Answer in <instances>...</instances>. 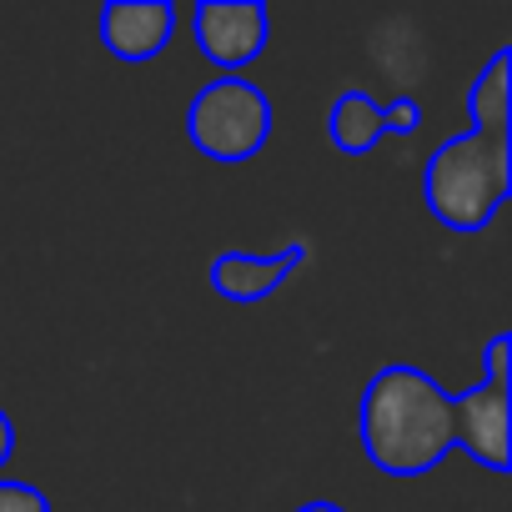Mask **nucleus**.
Listing matches in <instances>:
<instances>
[{"label":"nucleus","mask_w":512,"mask_h":512,"mask_svg":"<svg viewBox=\"0 0 512 512\" xmlns=\"http://www.w3.org/2000/svg\"><path fill=\"white\" fill-rule=\"evenodd\" d=\"M467 111H472V131L507 141V116H512V51H507V46H502V51L482 66V76L472 81Z\"/></svg>","instance_id":"obj_9"},{"label":"nucleus","mask_w":512,"mask_h":512,"mask_svg":"<svg viewBox=\"0 0 512 512\" xmlns=\"http://www.w3.org/2000/svg\"><path fill=\"white\" fill-rule=\"evenodd\" d=\"M307 262V246L292 241L282 251H267V256H256V251H221L216 262H211V292L221 302H236V307H251V302H267L287 287V277Z\"/></svg>","instance_id":"obj_8"},{"label":"nucleus","mask_w":512,"mask_h":512,"mask_svg":"<svg viewBox=\"0 0 512 512\" xmlns=\"http://www.w3.org/2000/svg\"><path fill=\"white\" fill-rule=\"evenodd\" d=\"M292 512H347V507H337V502H327V497H312V502H302V507H292Z\"/></svg>","instance_id":"obj_12"},{"label":"nucleus","mask_w":512,"mask_h":512,"mask_svg":"<svg viewBox=\"0 0 512 512\" xmlns=\"http://www.w3.org/2000/svg\"><path fill=\"white\" fill-rule=\"evenodd\" d=\"M362 452L387 477H422L452 452V392L422 367H382L362 392Z\"/></svg>","instance_id":"obj_1"},{"label":"nucleus","mask_w":512,"mask_h":512,"mask_svg":"<svg viewBox=\"0 0 512 512\" xmlns=\"http://www.w3.org/2000/svg\"><path fill=\"white\" fill-rule=\"evenodd\" d=\"M101 46L126 61V66H141V61H156L171 36H176V6L171 0H111L101 6Z\"/></svg>","instance_id":"obj_7"},{"label":"nucleus","mask_w":512,"mask_h":512,"mask_svg":"<svg viewBox=\"0 0 512 512\" xmlns=\"http://www.w3.org/2000/svg\"><path fill=\"white\" fill-rule=\"evenodd\" d=\"M422 126V106L412 96H397V101H372L362 91H342L327 111V136L342 156H367L382 136H412Z\"/></svg>","instance_id":"obj_6"},{"label":"nucleus","mask_w":512,"mask_h":512,"mask_svg":"<svg viewBox=\"0 0 512 512\" xmlns=\"http://www.w3.org/2000/svg\"><path fill=\"white\" fill-rule=\"evenodd\" d=\"M507 357H512V337L497 332L482 352L487 362V377L477 387H467L462 397H452V447L467 452L477 467L487 472H507L512 462V432H507V402H512V387H507Z\"/></svg>","instance_id":"obj_4"},{"label":"nucleus","mask_w":512,"mask_h":512,"mask_svg":"<svg viewBox=\"0 0 512 512\" xmlns=\"http://www.w3.org/2000/svg\"><path fill=\"white\" fill-rule=\"evenodd\" d=\"M512 186V151L502 136H482V131H457L447 136L422 171V201L432 211V221H442L447 231H482Z\"/></svg>","instance_id":"obj_2"},{"label":"nucleus","mask_w":512,"mask_h":512,"mask_svg":"<svg viewBox=\"0 0 512 512\" xmlns=\"http://www.w3.org/2000/svg\"><path fill=\"white\" fill-rule=\"evenodd\" d=\"M186 136L206 161L241 166L272 136V101L262 86H251L241 76L206 81L186 106Z\"/></svg>","instance_id":"obj_3"},{"label":"nucleus","mask_w":512,"mask_h":512,"mask_svg":"<svg viewBox=\"0 0 512 512\" xmlns=\"http://www.w3.org/2000/svg\"><path fill=\"white\" fill-rule=\"evenodd\" d=\"M11 452H16V422L6 417V407H0V467L11 462Z\"/></svg>","instance_id":"obj_11"},{"label":"nucleus","mask_w":512,"mask_h":512,"mask_svg":"<svg viewBox=\"0 0 512 512\" xmlns=\"http://www.w3.org/2000/svg\"><path fill=\"white\" fill-rule=\"evenodd\" d=\"M191 26H196L201 56L216 71L236 76L241 66H251L256 56L267 51L272 11L262 6V0H206V6H196Z\"/></svg>","instance_id":"obj_5"},{"label":"nucleus","mask_w":512,"mask_h":512,"mask_svg":"<svg viewBox=\"0 0 512 512\" xmlns=\"http://www.w3.org/2000/svg\"><path fill=\"white\" fill-rule=\"evenodd\" d=\"M0 512H51V497L36 482L0 477Z\"/></svg>","instance_id":"obj_10"}]
</instances>
